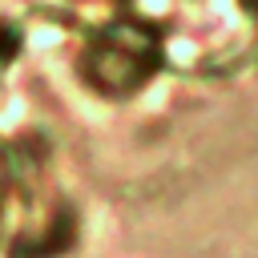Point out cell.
I'll use <instances>...</instances> for the list:
<instances>
[{"label":"cell","instance_id":"cell-1","mask_svg":"<svg viewBox=\"0 0 258 258\" xmlns=\"http://www.w3.org/2000/svg\"><path fill=\"white\" fill-rule=\"evenodd\" d=\"M153 69V44L137 32H109L93 52V81L105 93H129L137 89Z\"/></svg>","mask_w":258,"mask_h":258}]
</instances>
